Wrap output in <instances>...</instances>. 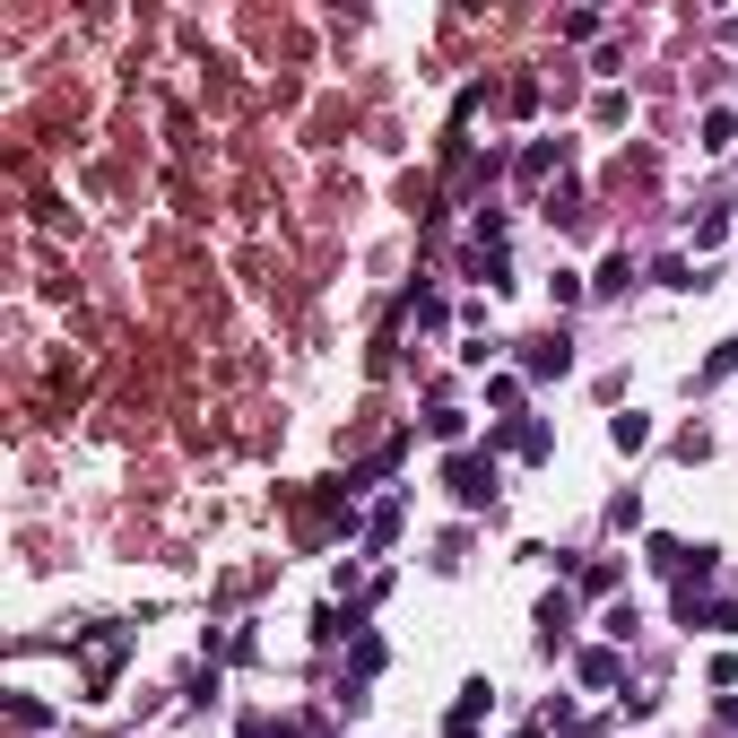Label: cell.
I'll return each mask as SVG.
<instances>
[{
  "instance_id": "cell-1",
  "label": "cell",
  "mask_w": 738,
  "mask_h": 738,
  "mask_svg": "<svg viewBox=\"0 0 738 738\" xmlns=\"http://www.w3.org/2000/svg\"><path fill=\"white\" fill-rule=\"evenodd\" d=\"M123 625H114V634H88V643H79V660H88V704H105V687H114V660H123Z\"/></svg>"
},
{
  "instance_id": "cell-2",
  "label": "cell",
  "mask_w": 738,
  "mask_h": 738,
  "mask_svg": "<svg viewBox=\"0 0 738 738\" xmlns=\"http://www.w3.org/2000/svg\"><path fill=\"white\" fill-rule=\"evenodd\" d=\"M443 487L461 495V504H495V452H461V461L443 470Z\"/></svg>"
},
{
  "instance_id": "cell-3",
  "label": "cell",
  "mask_w": 738,
  "mask_h": 738,
  "mask_svg": "<svg viewBox=\"0 0 738 738\" xmlns=\"http://www.w3.org/2000/svg\"><path fill=\"white\" fill-rule=\"evenodd\" d=\"M565 366H574V339H565V331H539V339L521 348V373H565Z\"/></svg>"
},
{
  "instance_id": "cell-4",
  "label": "cell",
  "mask_w": 738,
  "mask_h": 738,
  "mask_svg": "<svg viewBox=\"0 0 738 738\" xmlns=\"http://www.w3.org/2000/svg\"><path fill=\"white\" fill-rule=\"evenodd\" d=\"M495 452H521V461H539V452H547V426H530V417H521V426H495Z\"/></svg>"
},
{
  "instance_id": "cell-5",
  "label": "cell",
  "mask_w": 738,
  "mask_h": 738,
  "mask_svg": "<svg viewBox=\"0 0 738 738\" xmlns=\"http://www.w3.org/2000/svg\"><path fill=\"white\" fill-rule=\"evenodd\" d=\"M609 443H616V452H643V443H651V417H643V408L609 417Z\"/></svg>"
},
{
  "instance_id": "cell-6",
  "label": "cell",
  "mask_w": 738,
  "mask_h": 738,
  "mask_svg": "<svg viewBox=\"0 0 738 738\" xmlns=\"http://www.w3.org/2000/svg\"><path fill=\"white\" fill-rule=\"evenodd\" d=\"M565 634H574V600H565V591H556V600H547V609H539V643H547V651H556V643H565Z\"/></svg>"
},
{
  "instance_id": "cell-7",
  "label": "cell",
  "mask_w": 738,
  "mask_h": 738,
  "mask_svg": "<svg viewBox=\"0 0 738 738\" xmlns=\"http://www.w3.org/2000/svg\"><path fill=\"white\" fill-rule=\"evenodd\" d=\"M616 678H625V660H616L609 643H600V651H583V687H616Z\"/></svg>"
},
{
  "instance_id": "cell-8",
  "label": "cell",
  "mask_w": 738,
  "mask_h": 738,
  "mask_svg": "<svg viewBox=\"0 0 738 738\" xmlns=\"http://www.w3.org/2000/svg\"><path fill=\"white\" fill-rule=\"evenodd\" d=\"M625 278H634V269H625V252H609V261H600V278H591V296H625Z\"/></svg>"
},
{
  "instance_id": "cell-9",
  "label": "cell",
  "mask_w": 738,
  "mask_h": 738,
  "mask_svg": "<svg viewBox=\"0 0 738 738\" xmlns=\"http://www.w3.org/2000/svg\"><path fill=\"white\" fill-rule=\"evenodd\" d=\"M643 556H651V565H660V574H687V565H695V556H687V547H678V539H651V547H643Z\"/></svg>"
},
{
  "instance_id": "cell-10",
  "label": "cell",
  "mask_w": 738,
  "mask_h": 738,
  "mask_svg": "<svg viewBox=\"0 0 738 738\" xmlns=\"http://www.w3.org/2000/svg\"><path fill=\"white\" fill-rule=\"evenodd\" d=\"M738 139V114H722V105H713V114H704V148H730Z\"/></svg>"
},
{
  "instance_id": "cell-11",
  "label": "cell",
  "mask_w": 738,
  "mask_h": 738,
  "mask_svg": "<svg viewBox=\"0 0 738 738\" xmlns=\"http://www.w3.org/2000/svg\"><path fill=\"white\" fill-rule=\"evenodd\" d=\"M738 366V339H730V348H713V357H704V373H695V382H722V373H730Z\"/></svg>"
},
{
  "instance_id": "cell-12",
  "label": "cell",
  "mask_w": 738,
  "mask_h": 738,
  "mask_svg": "<svg viewBox=\"0 0 738 738\" xmlns=\"http://www.w3.org/2000/svg\"><path fill=\"white\" fill-rule=\"evenodd\" d=\"M296 730H304V738H331V730H322V722H296Z\"/></svg>"
}]
</instances>
